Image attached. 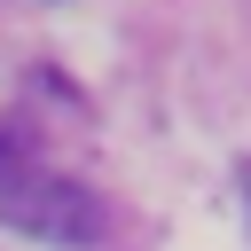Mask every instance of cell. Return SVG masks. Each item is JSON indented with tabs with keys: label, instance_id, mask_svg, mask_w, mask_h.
I'll return each instance as SVG.
<instances>
[{
	"label": "cell",
	"instance_id": "6da1fadb",
	"mask_svg": "<svg viewBox=\"0 0 251 251\" xmlns=\"http://www.w3.org/2000/svg\"><path fill=\"white\" fill-rule=\"evenodd\" d=\"M0 227L39 235V243H63V251H86V243L110 235V212H102V196H94L86 180L8 165V173H0Z\"/></svg>",
	"mask_w": 251,
	"mask_h": 251
},
{
	"label": "cell",
	"instance_id": "7a4b0ae2",
	"mask_svg": "<svg viewBox=\"0 0 251 251\" xmlns=\"http://www.w3.org/2000/svg\"><path fill=\"white\" fill-rule=\"evenodd\" d=\"M8 165H16V133L0 126V173H8Z\"/></svg>",
	"mask_w": 251,
	"mask_h": 251
},
{
	"label": "cell",
	"instance_id": "3957f363",
	"mask_svg": "<svg viewBox=\"0 0 251 251\" xmlns=\"http://www.w3.org/2000/svg\"><path fill=\"white\" fill-rule=\"evenodd\" d=\"M243 196H251V165H243Z\"/></svg>",
	"mask_w": 251,
	"mask_h": 251
}]
</instances>
